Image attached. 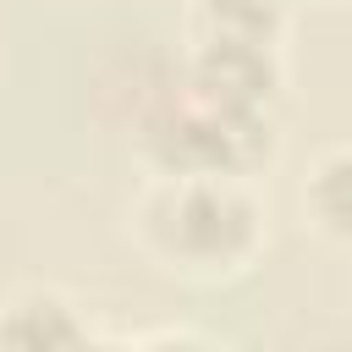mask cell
Segmentation results:
<instances>
[{
    "instance_id": "6da1fadb",
    "label": "cell",
    "mask_w": 352,
    "mask_h": 352,
    "mask_svg": "<svg viewBox=\"0 0 352 352\" xmlns=\"http://www.w3.org/2000/svg\"><path fill=\"white\" fill-rule=\"evenodd\" d=\"M132 226L143 253L187 280H226L264 248V204L248 176H154Z\"/></svg>"
},
{
    "instance_id": "7a4b0ae2",
    "label": "cell",
    "mask_w": 352,
    "mask_h": 352,
    "mask_svg": "<svg viewBox=\"0 0 352 352\" xmlns=\"http://www.w3.org/2000/svg\"><path fill=\"white\" fill-rule=\"evenodd\" d=\"M138 154L154 176H258L275 160V121L270 110H231L187 88L182 66L143 94L132 121Z\"/></svg>"
},
{
    "instance_id": "3957f363",
    "label": "cell",
    "mask_w": 352,
    "mask_h": 352,
    "mask_svg": "<svg viewBox=\"0 0 352 352\" xmlns=\"http://www.w3.org/2000/svg\"><path fill=\"white\" fill-rule=\"evenodd\" d=\"M182 77L192 94L231 104V110H275L286 66L280 44H242V38H187Z\"/></svg>"
},
{
    "instance_id": "277c9868",
    "label": "cell",
    "mask_w": 352,
    "mask_h": 352,
    "mask_svg": "<svg viewBox=\"0 0 352 352\" xmlns=\"http://www.w3.org/2000/svg\"><path fill=\"white\" fill-rule=\"evenodd\" d=\"M94 341H99L94 324L82 319V308L66 292L28 286L0 302V346H11V352H72V346H94Z\"/></svg>"
},
{
    "instance_id": "5b68a950",
    "label": "cell",
    "mask_w": 352,
    "mask_h": 352,
    "mask_svg": "<svg viewBox=\"0 0 352 352\" xmlns=\"http://www.w3.org/2000/svg\"><path fill=\"white\" fill-rule=\"evenodd\" d=\"M302 214L324 242L352 248V143L314 160V170L302 176Z\"/></svg>"
},
{
    "instance_id": "8992f818",
    "label": "cell",
    "mask_w": 352,
    "mask_h": 352,
    "mask_svg": "<svg viewBox=\"0 0 352 352\" xmlns=\"http://www.w3.org/2000/svg\"><path fill=\"white\" fill-rule=\"evenodd\" d=\"M187 38H242V44H280L286 38V0H192Z\"/></svg>"
}]
</instances>
